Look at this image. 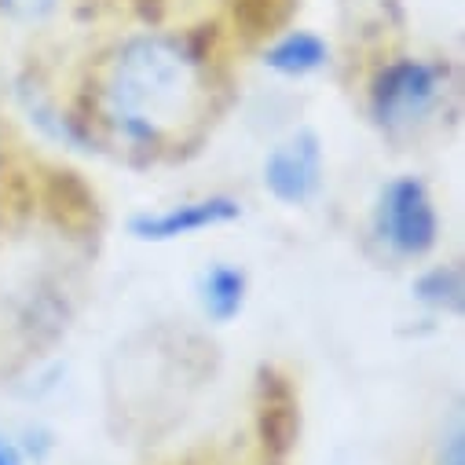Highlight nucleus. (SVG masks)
Instances as JSON below:
<instances>
[{
  "instance_id": "nucleus-1",
  "label": "nucleus",
  "mask_w": 465,
  "mask_h": 465,
  "mask_svg": "<svg viewBox=\"0 0 465 465\" xmlns=\"http://www.w3.org/2000/svg\"><path fill=\"white\" fill-rule=\"evenodd\" d=\"M194 59L176 37L133 41L114 66L110 122L133 143H158L173 114L187 106Z\"/></svg>"
},
{
  "instance_id": "nucleus-2",
  "label": "nucleus",
  "mask_w": 465,
  "mask_h": 465,
  "mask_svg": "<svg viewBox=\"0 0 465 465\" xmlns=\"http://www.w3.org/2000/svg\"><path fill=\"white\" fill-rule=\"evenodd\" d=\"M374 239L400 261H421L440 242V209L425 180L418 176H392L374 202L371 213Z\"/></svg>"
},
{
  "instance_id": "nucleus-3",
  "label": "nucleus",
  "mask_w": 465,
  "mask_h": 465,
  "mask_svg": "<svg viewBox=\"0 0 465 465\" xmlns=\"http://www.w3.org/2000/svg\"><path fill=\"white\" fill-rule=\"evenodd\" d=\"M443 84H447V74L440 63L418 59V55H400L385 63L367 88V106L374 125L385 133H407L421 125L440 106Z\"/></svg>"
},
{
  "instance_id": "nucleus-4",
  "label": "nucleus",
  "mask_w": 465,
  "mask_h": 465,
  "mask_svg": "<svg viewBox=\"0 0 465 465\" xmlns=\"http://www.w3.org/2000/svg\"><path fill=\"white\" fill-rule=\"evenodd\" d=\"M322 176H326V154H322V140L312 129H297L286 140H279L261 165L264 191L290 209L308 205L322 191Z\"/></svg>"
},
{
  "instance_id": "nucleus-5",
  "label": "nucleus",
  "mask_w": 465,
  "mask_h": 465,
  "mask_svg": "<svg viewBox=\"0 0 465 465\" xmlns=\"http://www.w3.org/2000/svg\"><path fill=\"white\" fill-rule=\"evenodd\" d=\"M239 216H242V202L239 198H231V194H198V198L173 202L165 209L136 213L129 231H133V239H140V242L165 246V242H180V239H194V235H205V231L227 227V223H235Z\"/></svg>"
},
{
  "instance_id": "nucleus-6",
  "label": "nucleus",
  "mask_w": 465,
  "mask_h": 465,
  "mask_svg": "<svg viewBox=\"0 0 465 465\" xmlns=\"http://www.w3.org/2000/svg\"><path fill=\"white\" fill-rule=\"evenodd\" d=\"M301 432V400L290 385L286 374L279 371H261L257 381V436L264 447V458L282 461Z\"/></svg>"
},
{
  "instance_id": "nucleus-7",
  "label": "nucleus",
  "mask_w": 465,
  "mask_h": 465,
  "mask_svg": "<svg viewBox=\"0 0 465 465\" xmlns=\"http://www.w3.org/2000/svg\"><path fill=\"white\" fill-rule=\"evenodd\" d=\"M194 297H198V308L209 322L216 326H227L235 322L242 312H246V301H250V275L239 268V264H227V261H216L209 264L198 282H194Z\"/></svg>"
},
{
  "instance_id": "nucleus-8",
  "label": "nucleus",
  "mask_w": 465,
  "mask_h": 465,
  "mask_svg": "<svg viewBox=\"0 0 465 465\" xmlns=\"http://www.w3.org/2000/svg\"><path fill=\"white\" fill-rule=\"evenodd\" d=\"M330 63V45L315 30H286L264 48V66L282 81H304Z\"/></svg>"
},
{
  "instance_id": "nucleus-9",
  "label": "nucleus",
  "mask_w": 465,
  "mask_h": 465,
  "mask_svg": "<svg viewBox=\"0 0 465 465\" xmlns=\"http://www.w3.org/2000/svg\"><path fill=\"white\" fill-rule=\"evenodd\" d=\"M461 293H465V282H461V268L458 264H436L429 272L418 275L414 282V297L440 312V315H458L461 312Z\"/></svg>"
},
{
  "instance_id": "nucleus-10",
  "label": "nucleus",
  "mask_w": 465,
  "mask_h": 465,
  "mask_svg": "<svg viewBox=\"0 0 465 465\" xmlns=\"http://www.w3.org/2000/svg\"><path fill=\"white\" fill-rule=\"evenodd\" d=\"M432 465H465V429H461V418H454L450 429H443V436L436 443V461Z\"/></svg>"
},
{
  "instance_id": "nucleus-11",
  "label": "nucleus",
  "mask_w": 465,
  "mask_h": 465,
  "mask_svg": "<svg viewBox=\"0 0 465 465\" xmlns=\"http://www.w3.org/2000/svg\"><path fill=\"white\" fill-rule=\"evenodd\" d=\"M0 465H26V458H23V450L0 432Z\"/></svg>"
}]
</instances>
